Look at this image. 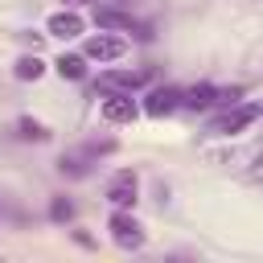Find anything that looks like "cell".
<instances>
[{"label": "cell", "instance_id": "cell-1", "mask_svg": "<svg viewBox=\"0 0 263 263\" xmlns=\"http://www.w3.org/2000/svg\"><path fill=\"white\" fill-rule=\"evenodd\" d=\"M115 148H119V144H115L111 136H103V140H86V144H78V148H66V152L58 156V173L70 177V181H82V177H90L95 164H99L103 156H111Z\"/></svg>", "mask_w": 263, "mask_h": 263}, {"label": "cell", "instance_id": "cell-16", "mask_svg": "<svg viewBox=\"0 0 263 263\" xmlns=\"http://www.w3.org/2000/svg\"><path fill=\"white\" fill-rule=\"evenodd\" d=\"M238 99H242V86H218L214 107H230V103H238Z\"/></svg>", "mask_w": 263, "mask_h": 263}, {"label": "cell", "instance_id": "cell-9", "mask_svg": "<svg viewBox=\"0 0 263 263\" xmlns=\"http://www.w3.org/2000/svg\"><path fill=\"white\" fill-rule=\"evenodd\" d=\"M99 111H103L107 123H136V115H140L144 107L136 103V95H107Z\"/></svg>", "mask_w": 263, "mask_h": 263}, {"label": "cell", "instance_id": "cell-3", "mask_svg": "<svg viewBox=\"0 0 263 263\" xmlns=\"http://www.w3.org/2000/svg\"><path fill=\"white\" fill-rule=\"evenodd\" d=\"M95 25L99 29H111V33H132L140 41H152V25L132 16L123 4H95Z\"/></svg>", "mask_w": 263, "mask_h": 263}, {"label": "cell", "instance_id": "cell-4", "mask_svg": "<svg viewBox=\"0 0 263 263\" xmlns=\"http://www.w3.org/2000/svg\"><path fill=\"white\" fill-rule=\"evenodd\" d=\"M107 230H111L115 247H123V251H140V247L148 242V234H144V222H140L132 210H119V205H115V214L107 218Z\"/></svg>", "mask_w": 263, "mask_h": 263}, {"label": "cell", "instance_id": "cell-7", "mask_svg": "<svg viewBox=\"0 0 263 263\" xmlns=\"http://www.w3.org/2000/svg\"><path fill=\"white\" fill-rule=\"evenodd\" d=\"M136 193H140V177H136V168H119V173H111V181H107V201H111V205L132 210V205H136Z\"/></svg>", "mask_w": 263, "mask_h": 263}, {"label": "cell", "instance_id": "cell-5", "mask_svg": "<svg viewBox=\"0 0 263 263\" xmlns=\"http://www.w3.org/2000/svg\"><path fill=\"white\" fill-rule=\"evenodd\" d=\"M82 53L90 62H119L127 53V37L123 33H111V29H99V33H90L82 41Z\"/></svg>", "mask_w": 263, "mask_h": 263}, {"label": "cell", "instance_id": "cell-6", "mask_svg": "<svg viewBox=\"0 0 263 263\" xmlns=\"http://www.w3.org/2000/svg\"><path fill=\"white\" fill-rule=\"evenodd\" d=\"M144 86H148L144 70H103L95 78V90H103V95H136Z\"/></svg>", "mask_w": 263, "mask_h": 263}, {"label": "cell", "instance_id": "cell-17", "mask_svg": "<svg viewBox=\"0 0 263 263\" xmlns=\"http://www.w3.org/2000/svg\"><path fill=\"white\" fill-rule=\"evenodd\" d=\"M74 242H78V247H95V238H90L86 230H74Z\"/></svg>", "mask_w": 263, "mask_h": 263}, {"label": "cell", "instance_id": "cell-2", "mask_svg": "<svg viewBox=\"0 0 263 263\" xmlns=\"http://www.w3.org/2000/svg\"><path fill=\"white\" fill-rule=\"evenodd\" d=\"M263 115V103H255V99H238V103H230V107H222L214 119H210V136H238V132H247L255 119Z\"/></svg>", "mask_w": 263, "mask_h": 263}, {"label": "cell", "instance_id": "cell-14", "mask_svg": "<svg viewBox=\"0 0 263 263\" xmlns=\"http://www.w3.org/2000/svg\"><path fill=\"white\" fill-rule=\"evenodd\" d=\"M16 136H21V140H33V144H45V140H49V127H45L41 119H33V115H21V119H16Z\"/></svg>", "mask_w": 263, "mask_h": 263}, {"label": "cell", "instance_id": "cell-15", "mask_svg": "<svg viewBox=\"0 0 263 263\" xmlns=\"http://www.w3.org/2000/svg\"><path fill=\"white\" fill-rule=\"evenodd\" d=\"M45 214H49V222H53V226H70L78 210H74V201H70V197H49V210H45Z\"/></svg>", "mask_w": 263, "mask_h": 263}, {"label": "cell", "instance_id": "cell-13", "mask_svg": "<svg viewBox=\"0 0 263 263\" xmlns=\"http://www.w3.org/2000/svg\"><path fill=\"white\" fill-rule=\"evenodd\" d=\"M12 74H16L21 82H37V78L45 74V62H41L37 53H21V58H16V66H12Z\"/></svg>", "mask_w": 263, "mask_h": 263}, {"label": "cell", "instance_id": "cell-19", "mask_svg": "<svg viewBox=\"0 0 263 263\" xmlns=\"http://www.w3.org/2000/svg\"><path fill=\"white\" fill-rule=\"evenodd\" d=\"M115 4H123V8H132V4H136V0H115Z\"/></svg>", "mask_w": 263, "mask_h": 263}, {"label": "cell", "instance_id": "cell-8", "mask_svg": "<svg viewBox=\"0 0 263 263\" xmlns=\"http://www.w3.org/2000/svg\"><path fill=\"white\" fill-rule=\"evenodd\" d=\"M181 86H152L148 95H144V115H152V119H164V115H173V111H181Z\"/></svg>", "mask_w": 263, "mask_h": 263}, {"label": "cell", "instance_id": "cell-11", "mask_svg": "<svg viewBox=\"0 0 263 263\" xmlns=\"http://www.w3.org/2000/svg\"><path fill=\"white\" fill-rule=\"evenodd\" d=\"M214 99H218V86H214V82H193V86L181 95V107H185V111H210Z\"/></svg>", "mask_w": 263, "mask_h": 263}, {"label": "cell", "instance_id": "cell-18", "mask_svg": "<svg viewBox=\"0 0 263 263\" xmlns=\"http://www.w3.org/2000/svg\"><path fill=\"white\" fill-rule=\"evenodd\" d=\"M70 8H78V4H99V0H66Z\"/></svg>", "mask_w": 263, "mask_h": 263}, {"label": "cell", "instance_id": "cell-12", "mask_svg": "<svg viewBox=\"0 0 263 263\" xmlns=\"http://www.w3.org/2000/svg\"><path fill=\"white\" fill-rule=\"evenodd\" d=\"M86 62H90L86 53H58V58H53V70H58L62 78H70V82H82V78H86Z\"/></svg>", "mask_w": 263, "mask_h": 263}, {"label": "cell", "instance_id": "cell-10", "mask_svg": "<svg viewBox=\"0 0 263 263\" xmlns=\"http://www.w3.org/2000/svg\"><path fill=\"white\" fill-rule=\"evenodd\" d=\"M45 33H49V37L70 41V37H82V33H86V21H82L74 8H62V12H53V16L45 21Z\"/></svg>", "mask_w": 263, "mask_h": 263}]
</instances>
